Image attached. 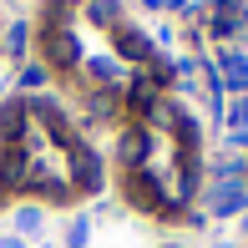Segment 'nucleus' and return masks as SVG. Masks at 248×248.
Instances as JSON below:
<instances>
[{
  "label": "nucleus",
  "instance_id": "f257e3e1",
  "mask_svg": "<svg viewBox=\"0 0 248 248\" xmlns=\"http://www.w3.org/2000/svg\"><path fill=\"white\" fill-rule=\"evenodd\" d=\"M71 177H76L81 193H96V187H101V157L86 147V142H76V147H71Z\"/></svg>",
  "mask_w": 248,
  "mask_h": 248
},
{
  "label": "nucleus",
  "instance_id": "f03ea898",
  "mask_svg": "<svg viewBox=\"0 0 248 248\" xmlns=\"http://www.w3.org/2000/svg\"><path fill=\"white\" fill-rule=\"evenodd\" d=\"M127 198L137 202V208H147V213H167V202H162V187H157V177H147L137 167V172H127Z\"/></svg>",
  "mask_w": 248,
  "mask_h": 248
},
{
  "label": "nucleus",
  "instance_id": "7ed1b4c3",
  "mask_svg": "<svg viewBox=\"0 0 248 248\" xmlns=\"http://www.w3.org/2000/svg\"><path fill=\"white\" fill-rule=\"evenodd\" d=\"M31 183V167H26V152L20 147H5L0 152V202H5V193H16V187Z\"/></svg>",
  "mask_w": 248,
  "mask_h": 248
},
{
  "label": "nucleus",
  "instance_id": "20e7f679",
  "mask_svg": "<svg viewBox=\"0 0 248 248\" xmlns=\"http://www.w3.org/2000/svg\"><path fill=\"white\" fill-rule=\"evenodd\" d=\"M41 51H46L51 66H76L81 61V46H76L71 31H46V36H41Z\"/></svg>",
  "mask_w": 248,
  "mask_h": 248
},
{
  "label": "nucleus",
  "instance_id": "39448f33",
  "mask_svg": "<svg viewBox=\"0 0 248 248\" xmlns=\"http://www.w3.org/2000/svg\"><path fill=\"white\" fill-rule=\"evenodd\" d=\"M31 111H36V117L46 122V132H51V142H61L66 152L76 147V137H71V127H66V117H61V107H56V101H31Z\"/></svg>",
  "mask_w": 248,
  "mask_h": 248
},
{
  "label": "nucleus",
  "instance_id": "423d86ee",
  "mask_svg": "<svg viewBox=\"0 0 248 248\" xmlns=\"http://www.w3.org/2000/svg\"><path fill=\"white\" fill-rule=\"evenodd\" d=\"M117 51L127 56V61H137V66H147L152 56H157V51H152V41L142 36V31H132V26H122V20H117Z\"/></svg>",
  "mask_w": 248,
  "mask_h": 248
},
{
  "label": "nucleus",
  "instance_id": "0eeeda50",
  "mask_svg": "<svg viewBox=\"0 0 248 248\" xmlns=\"http://www.w3.org/2000/svg\"><path fill=\"white\" fill-rule=\"evenodd\" d=\"M20 137H26V107L10 101V107H0V142H5V147H20Z\"/></svg>",
  "mask_w": 248,
  "mask_h": 248
},
{
  "label": "nucleus",
  "instance_id": "6e6552de",
  "mask_svg": "<svg viewBox=\"0 0 248 248\" xmlns=\"http://www.w3.org/2000/svg\"><path fill=\"white\" fill-rule=\"evenodd\" d=\"M147 147H152V137H147L142 127L122 132V162H127V172H137V167L147 162Z\"/></svg>",
  "mask_w": 248,
  "mask_h": 248
},
{
  "label": "nucleus",
  "instance_id": "1a4fd4ad",
  "mask_svg": "<svg viewBox=\"0 0 248 248\" xmlns=\"http://www.w3.org/2000/svg\"><path fill=\"white\" fill-rule=\"evenodd\" d=\"M127 107L137 111V117H152V107H157V81H152V76H137V81H132Z\"/></svg>",
  "mask_w": 248,
  "mask_h": 248
},
{
  "label": "nucleus",
  "instance_id": "9d476101",
  "mask_svg": "<svg viewBox=\"0 0 248 248\" xmlns=\"http://www.w3.org/2000/svg\"><path fill=\"white\" fill-rule=\"evenodd\" d=\"M218 61H223V86H233V92H248V56L223 51Z\"/></svg>",
  "mask_w": 248,
  "mask_h": 248
},
{
  "label": "nucleus",
  "instance_id": "9b49d317",
  "mask_svg": "<svg viewBox=\"0 0 248 248\" xmlns=\"http://www.w3.org/2000/svg\"><path fill=\"white\" fill-rule=\"evenodd\" d=\"M208 31H213V36H233V31H238V5L218 0V5H213V16H208Z\"/></svg>",
  "mask_w": 248,
  "mask_h": 248
},
{
  "label": "nucleus",
  "instance_id": "f8f14e48",
  "mask_svg": "<svg viewBox=\"0 0 248 248\" xmlns=\"http://www.w3.org/2000/svg\"><path fill=\"white\" fill-rule=\"evenodd\" d=\"M243 208V187H223L218 183V198H213V213L218 218H228V213H238Z\"/></svg>",
  "mask_w": 248,
  "mask_h": 248
},
{
  "label": "nucleus",
  "instance_id": "ddd939ff",
  "mask_svg": "<svg viewBox=\"0 0 248 248\" xmlns=\"http://www.w3.org/2000/svg\"><path fill=\"white\" fill-rule=\"evenodd\" d=\"M86 16H92L96 26H117L122 10H117V0H92V5H86Z\"/></svg>",
  "mask_w": 248,
  "mask_h": 248
},
{
  "label": "nucleus",
  "instance_id": "4468645a",
  "mask_svg": "<svg viewBox=\"0 0 248 248\" xmlns=\"http://www.w3.org/2000/svg\"><path fill=\"white\" fill-rule=\"evenodd\" d=\"M238 177H243V157H223V162H218V183L223 187H238Z\"/></svg>",
  "mask_w": 248,
  "mask_h": 248
},
{
  "label": "nucleus",
  "instance_id": "2eb2a0df",
  "mask_svg": "<svg viewBox=\"0 0 248 248\" xmlns=\"http://www.w3.org/2000/svg\"><path fill=\"white\" fill-rule=\"evenodd\" d=\"M16 228H20V238L41 233V208H20V213H16Z\"/></svg>",
  "mask_w": 248,
  "mask_h": 248
},
{
  "label": "nucleus",
  "instance_id": "dca6fc26",
  "mask_svg": "<svg viewBox=\"0 0 248 248\" xmlns=\"http://www.w3.org/2000/svg\"><path fill=\"white\" fill-rule=\"evenodd\" d=\"M86 238H92V223H86V218H76L71 228H66V243H71V248H86Z\"/></svg>",
  "mask_w": 248,
  "mask_h": 248
},
{
  "label": "nucleus",
  "instance_id": "f3484780",
  "mask_svg": "<svg viewBox=\"0 0 248 248\" xmlns=\"http://www.w3.org/2000/svg\"><path fill=\"white\" fill-rule=\"evenodd\" d=\"M92 76H96V81H117V61L96 56V61H92Z\"/></svg>",
  "mask_w": 248,
  "mask_h": 248
},
{
  "label": "nucleus",
  "instance_id": "a211bd4d",
  "mask_svg": "<svg viewBox=\"0 0 248 248\" xmlns=\"http://www.w3.org/2000/svg\"><path fill=\"white\" fill-rule=\"evenodd\" d=\"M41 81H46V66H26V71H20V86H26V92H36Z\"/></svg>",
  "mask_w": 248,
  "mask_h": 248
},
{
  "label": "nucleus",
  "instance_id": "6ab92c4d",
  "mask_svg": "<svg viewBox=\"0 0 248 248\" xmlns=\"http://www.w3.org/2000/svg\"><path fill=\"white\" fill-rule=\"evenodd\" d=\"M233 132H248V96H238V107H233Z\"/></svg>",
  "mask_w": 248,
  "mask_h": 248
},
{
  "label": "nucleus",
  "instance_id": "aec40b11",
  "mask_svg": "<svg viewBox=\"0 0 248 248\" xmlns=\"http://www.w3.org/2000/svg\"><path fill=\"white\" fill-rule=\"evenodd\" d=\"M20 46H26V26L16 20V26H10V51H20Z\"/></svg>",
  "mask_w": 248,
  "mask_h": 248
},
{
  "label": "nucleus",
  "instance_id": "412c9836",
  "mask_svg": "<svg viewBox=\"0 0 248 248\" xmlns=\"http://www.w3.org/2000/svg\"><path fill=\"white\" fill-rule=\"evenodd\" d=\"M0 248H26V238H0Z\"/></svg>",
  "mask_w": 248,
  "mask_h": 248
},
{
  "label": "nucleus",
  "instance_id": "4be33fe9",
  "mask_svg": "<svg viewBox=\"0 0 248 248\" xmlns=\"http://www.w3.org/2000/svg\"><path fill=\"white\" fill-rule=\"evenodd\" d=\"M157 5H183V0H157Z\"/></svg>",
  "mask_w": 248,
  "mask_h": 248
},
{
  "label": "nucleus",
  "instance_id": "5701e85b",
  "mask_svg": "<svg viewBox=\"0 0 248 248\" xmlns=\"http://www.w3.org/2000/svg\"><path fill=\"white\" fill-rule=\"evenodd\" d=\"M238 26H248V10H243V16H238Z\"/></svg>",
  "mask_w": 248,
  "mask_h": 248
},
{
  "label": "nucleus",
  "instance_id": "b1692460",
  "mask_svg": "<svg viewBox=\"0 0 248 248\" xmlns=\"http://www.w3.org/2000/svg\"><path fill=\"white\" fill-rule=\"evenodd\" d=\"M162 248H183V243H162Z\"/></svg>",
  "mask_w": 248,
  "mask_h": 248
},
{
  "label": "nucleus",
  "instance_id": "393cba45",
  "mask_svg": "<svg viewBox=\"0 0 248 248\" xmlns=\"http://www.w3.org/2000/svg\"><path fill=\"white\" fill-rule=\"evenodd\" d=\"M243 238H248V218H243Z\"/></svg>",
  "mask_w": 248,
  "mask_h": 248
},
{
  "label": "nucleus",
  "instance_id": "a878e982",
  "mask_svg": "<svg viewBox=\"0 0 248 248\" xmlns=\"http://www.w3.org/2000/svg\"><path fill=\"white\" fill-rule=\"evenodd\" d=\"M243 202H248V187H243Z\"/></svg>",
  "mask_w": 248,
  "mask_h": 248
},
{
  "label": "nucleus",
  "instance_id": "bb28decb",
  "mask_svg": "<svg viewBox=\"0 0 248 248\" xmlns=\"http://www.w3.org/2000/svg\"><path fill=\"white\" fill-rule=\"evenodd\" d=\"M218 248H233V243H218Z\"/></svg>",
  "mask_w": 248,
  "mask_h": 248
}]
</instances>
